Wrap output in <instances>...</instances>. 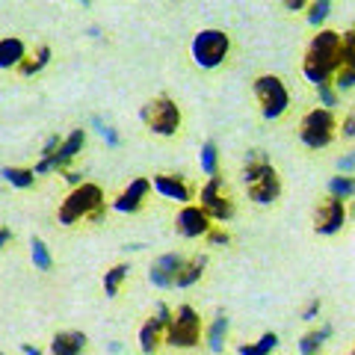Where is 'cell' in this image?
<instances>
[{"label":"cell","mask_w":355,"mask_h":355,"mask_svg":"<svg viewBox=\"0 0 355 355\" xmlns=\"http://www.w3.org/2000/svg\"><path fill=\"white\" fill-rule=\"evenodd\" d=\"M252 92H254V98H258L261 116L270 119V121L282 119L287 113V107H291V92H287V86L282 83V77H275V74L254 77Z\"/></svg>","instance_id":"obj_9"},{"label":"cell","mask_w":355,"mask_h":355,"mask_svg":"<svg viewBox=\"0 0 355 355\" xmlns=\"http://www.w3.org/2000/svg\"><path fill=\"white\" fill-rule=\"evenodd\" d=\"M231 53V36L225 30H198L193 39V60L198 69H219Z\"/></svg>","instance_id":"obj_7"},{"label":"cell","mask_w":355,"mask_h":355,"mask_svg":"<svg viewBox=\"0 0 355 355\" xmlns=\"http://www.w3.org/2000/svg\"><path fill=\"white\" fill-rule=\"evenodd\" d=\"M349 210V219H355V198H352V207H347Z\"/></svg>","instance_id":"obj_43"},{"label":"cell","mask_w":355,"mask_h":355,"mask_svg":"<svg viewBox=\"0 0 355 355\" xmlns=\"http://www.w3.org/2000/svg\"><path fill=\"white\" fill-rule=\"evenodd\" d=\"M83 146H86V130H83V128L71 130L69 137L62 139V146L57 148V154H53V157H44V160H39V163H36V175L65 172V166H69V163L77 157V154L83 151Z\"/></svg>","instance_id":"obj_11"},{"label":"cell","mask_w":355,"mask_h":355,"mask_svg":"<svg viewBox=\"0 0 355 355\" xmlns=\"http://www.w3.org/2000/svg\"><path fill=\"white\" fill-rule=\"evenodd\" d=\"M62 146V139H60V133H53V137L44 142V148H42V160L44 157H53V154H57V148Z\"/></svg>","instance_id":"obj_34"},{"label":"cell","mask_w":355,"mask_h":355,"mask_svg":"<svg viewBox=\"0 0 355 355\" xmlns=\"http://www.w3.org/2000/svg\"><path fill=\"white\" fill-rule=\"evenodd\" d=\"M329 196L343 198V202L355 198V178H352V175H335V178L329 181Z\"/></svg>","instance_id":"obj_26"},{"label":"cell","mask_w":355,"mask_h":355,"mask_svg":"<svg viewBox=\"0 0 355 355\" xmlns=\"http://www.w3.org/2000/svg\"><path fill=\"white\" fill-rule=\"evenodd\" d=\"M89 349V338L83 331H57L51 338V355H83Z\"/></svg>","instance_id":"obj_17"},{"label":"cell","mask_w":355,"mask_h":355,"mask_svg":"<svg viewBox=\"0 0 355 355\" xmlns=\"http://www.w3.org/2000/svg\"><path fill=\"white\" fill-rule=\"evenodd\" d=\"M24 352H27V355H42L39 349H33V347H30V343H24Z\"/></svg>","instance_id":"obj_42"},{"label":"cell","mask_w":355,"mask_h":355,"mask_svg":"<svg viewBox=\"0 0 355 355\" xmlns=\"http://www.w3.org/2000/svg\"><path fill=\"white\" fill-rule=\"evenodd\" d=\"M349 219V210H347V202L343 198H335V196H326L323 202H317L314 207V231L323 237H331L347 225Z\"/></svg>","instance_id":"obj_10"},{"label":"cell","mask_w":355,"mask_h":355,"mask_svg":"<svg viewBox=\"0 0 355 355\" xmlns=\"http://www.w3.org/2000/svg\"><path fill=\"white\" fill-rule=\"evenodd\" d=\"M338 133L343 139H355V113L343 116V121H338Z\"/></svg>","instance_id":"obj_32"},{"label":"cell","mask_w":355,"mask_h":355,"mask_svg":"<svg viewBox=\"0 0 355 355\" xmlns=\"http://www.w3.org/2000/svg\"><path fill=\"white\" fill-rule=\"evenodd\" d=\"M214 228V219L207 216V210L202 205H181V210L175 214V231L187 240L205 237Z\"/></svg>","instance_id":"obj_12"},{"label":"cell","mask_w":355,"mask_h":355,"mask_svg":"<svg viewBox=\"0 0 355 355\" xmlns=\"http://www.w3.org/2000/svg\"><path fill=\"white\" fill-rule=\"evenodd\" d=\"M311 3V0H284V6L291 9V12H299V9H305Z\"/></svg>","instance_id":"obj_37"},{"label":"cell","mask_w":355,"mask_h":355,"mask_svg":"<svg viewBox=\"0 0 355 355\" xmlns=\"http://www.w3.org/2000/svg\"><path fill=\"white\" fill-rule=\"evenodd\" d=\"M30 249H33L30 254H33V263H36V270H42V272H51V270H53V258H51L48 246H44V240H42V237H33Z\"/></svg>","instance_id":"obj_28"},{"label":"cell","mask_w":355,"mask_h":355,"mask_svg":"<svg viewBox=\"0 0 355 355\" xmlns=\"http://www.w3.org/2000/svg\"><path fill=\"white\" fill-rule=\"evenodd\" d=\"M331 12V0H311L308 3V24L311 27H320Z\"/></svg>","instance_id":"obj_29"},{"label":"cell","mask_w":355,"mask_h":355,"mask_svg":"<svg viewBox=\"0 0 355 355\" xmlns=\"http://www.w3.org/2000/svg\"><path fill=\"white\" fill-rule=\"evenodd\" d=\"M205 243H207V246H228L231 234H228V231L222 228V225H214V228H210L207 234H205Z\"/></svg>","instance_id":"obj_31"},{"label":"cell","mask_w":355,"mask_h":355,"mask_svg":"<svg viewBox=\"0 0 355 355\" xmlns=\"http://www.w3.org/2000/svg\"><path fill=\"white\" fill-rule=\"evenodd\" d=\"M320 308H323V302H320V296H314V299H311V302L305 305V311H302V320H305V323H314L317 314H320Z\"/></svg>","instance_id":"obj_33"},{"label":"cell","mask_w":355,"mask_h":355,"mask_svg":"<svg viewBox=\"0 0 355 355\" xmlns=\"http://www.w3.org/2000/svg\"><path fill=\"white\" fill-rule=\"evenodd\" d=\"M198 205L207 210V216L214 222H231L237 214V202L225 187V178L222 175H210L202 184V190H198Z\"/></svg>","instance_id":"obj_8"},{"label":"cell","mask_w":355,"mask_h":355,"mask_svg":"<svg viewBox=\"0 0 355 355\" xmlns=\"http://www.w3.org/2000/svg\"><path fill=\"white\" fill-rule=\"evenodd\" d=\"M65 181H69L71 187H80L83 181H80V175H77V172H65Z\"/></svg>","instance_id":"obj_40"},{"label":"cell","mask_w":355,"mask_h":355,"mask_svg":"<svg viewBox=\"0 0 355 355\" xmlns=\"http://www.w3.org/2000/svg\"><path fill=\"white\" fill-rule=\"evenodd\" d=\"M184 263V254L178 252H166L160 258H154L151 270H148V282L154 287H160V291H172L175 287V279H178V270H181Z\"/></svg>","instance_id":"obj_15"},{"label":"cell","mask_w":355,"mask_h":355,"mask_svg":"<svg viewBox=\"0 0 355 355\" xmlns=\"http://www.w3.org/2000/svg\"><path fill=\"white\" fill-rule=\"evenodd\" d=\"M9 240H12V231L0 228V249H3V246H6V243H9Z\"/></svg>","instance_id":"obj_41"},{"label":"cell","mask_w":355,"mask_h":355,"mask_svg":"<svg viewBox=\"0 0 355 355\" xmlns=\"http://www.w3.org/2000/svg\"><path fill=\"white\" fill-rule=\"evenodd\" d=\"M24 57H27V48L18 36L0 39V69H18Z\"/></svg>","instance_id":"obj_19"},{"label":"cell","mask_w":355,"mask_h":355,"mask_svg":"<svg viewBox=\"0 0 355 355\" xmlns=\"http://www.w3.org/2000/svg\"><path fill=\"white\" fill-rule=\"evenodd\" d=\"M338 166H340V172H347V175H349V172L355 169V148L347 154V157H340V160H338Z\"/></svg>","instance_id":"obj_36"},{"label":"cell","mask_w":355,"mask_h":355,"mask_svg":"<svg viewBox=\"0 0 355 355\" xmlns=\"http://www.w3.org/2000/svg\"><path fill=\"white\" fill-rule=\"evenodd\" d=\"M243 181H246V193L254 205H272L282 196V175L270 163L263 151H249L246 163H243Z\"/></svg>","instance_id":"obj_2"},{"label":"cell","mask_w":355,"mask_h":355,"mask_svg":"<svg viewBox=\"0 0 355 355\" xmlns=\"http://www.w3.org/2000/svg\"><path fill=\"white\" fill-rule=\"evenodd\" d=\"M80 3H83V6H89V0H80Z\"/></svg>","instance_id":"obj_44"},{"label":"cell","mask_w":355,"mask_h":355,"mask_svg":"<svg viewBox=\"0 0 355 355\" xmlns=\"http://www.w3.org/2000/svg\"><path fill=\"white\" fill-rule=\"evenodd\" d=\"M331 86H335L338 92H349V89H355V57H347V53H343L338 71H335V77H331Z\"/></svg>","instance_id":"obj_21"},{"label":"cell","mask_w":355,"mask_h":355,"mask_svg":"<svg viewBox=\"0 0 355 355\" xmlns=\"http://www.w3.org/2000/svg\"><path fill=\"white\" fill-rule=\"evenodd\" d=\"M0 175H3L6 184L12 187H21V190H27V187L36 184V169H12V166H6V169H0Z\"/></svg>","instance_id":"obj_25"},{"label":"cell","mask_w":355,"mask_h":355,"mask_svg":"<svg viewBox=\"0 0 355 355\" xmlns=\"http://www.w3.org/2000/svg\"><path fill=\"white\" fill-rule=\"evenodd\" d=\"M207 270V254H193V258H184L181 270H178V279H175V287H193L196 282H202V275Z\"/></svg>","instance_id":"obj_18"},{"label":"cell","mask_w":355,"mask_h":355,"mask_svg":"<svg viewBox=\"0 0 355 355\" xmlns=\"http://www.w3.org/2000/svg\"><path fill=\"white\" fill-rule=\"evenodd\" d=\"M151 187H154V193H160L163 198H169V202L193 205V187L187 184V178H181V175L160 172V175L151 178Z\"/></svg>","instance_id":"obj_14"},{"label":"cell","mask_w":355,"mask_h":355,"mask_svg":"<svg viewBox=\"0 0 355 355\" xmlns=\"http://www.w3.org/2000/svg\"><path fill=\"white\" fill-rule=\"evenodd\" d=\"M329 335H331V326L305 331V335L299 338V355H320V352H323V343H326Z\"/></svg>","instance_id":"obj_20"},{"label":"cell","mask_w":355,"mask_h":355,"mask_svg":"<svg viewBox=\"0 0 355 355\" xmlns=\"http://www.w3.org/2000/svg\"><path fill=\"white\" fill-rule=\"evenodd\" d=\"M198 166L202 172L210 178V175H219V151H216V142H205L202 146V154H198Z\"/></svg>","instance_id":"obj_27"},{"label":"cell","mask_w":355,"mask_h":355,"mask_svg":"<svg viewBox=\"0 0 355 355\" xmlns=\"http://www.w3.org/2000/svg\"><path fill=\"white\" fill-rule=\"evenodd\" d=\"M0 355H3V352H0Z\"/></svg>","instance_id":"obj_46"},{"label":"cell","mask_w":355,"mask_h":355,"mask_svg":"<svg viewBox=\"0 0 355 355\" xmlns=\"http://www.w3.org/2000/svg\"><path fill=\"white\" fill-rule=\"evenodd\" d=\"M139 119L142 125H146L151 133H157V137H175L178 130H181V107H178L169 95H157L146 101V107L139 110Z\"/></svg>","instance_id":"obj_6"},{"label":"cell","mask_w":355,"mask_h":355,"mask_svg":"<svg viewBox=\"0 0 355 355\" xmlns=\"http://www.w3.org/2000/svg\"><path fill=\"white\" fill-rule=\"evenodd\" d=\"M237 352H240V355H261L254 343H237Z\"/></svg>","instance_id":"obj_38"},{"label":"cell","mask_w":355,"mask_h":355,"mask_svg":"<svg viewBox=\"0 0 355 355\" xmlns=\"http://www.w3.org/2000/svg\"><path fill=\"white\" fill-rule=\"evenodd\" d=\"M317 89V98H320V107H326V110H331V107H338V101H340V92L331 83H320V86H314Z\"/></svg>","instance_id":"obj_30"},{"label":"cell","mask_w":355,"mask_h":355,"mask_svg":"<svg viewBox=\"0 0 355 355\" xmlns=\"http://www.w3.org/2000/svg\"><path fill=\"white\" fill-rule=\"evenodd\" d=\"M296 137H299V142H302L305 148H311V151L329 148L331 142L338 139V119H335V113H331V110H326V107L308 110V113L302 116V121H299Z\"/></svg>","instance_id":"obj_4"},{"label":"cell","mask_w":355,"mask_h":355,"mask_svg":"<svg viewBox=\"0 0 355 355\" xmlns=\"http://www.w3.org/2000/svg\"><path fill=\"white\" fill-rule=\"evenodd\" d=\"M104 210H107L104 190L98 184L83 181L80 187H74V190L60 202L57 219H60V225H77V222H101L104 219Z\"/></svg>","instance_id":"obj_3"},{"label":"cell","mask_w":355,"mask_h":355,"mask_svg":"<svg viewBox=\"0 0 355 355\" xmlns=\"http://www.w3.org/2000/svg\"><path fill=\"white\" fill-rule=\"evenodd\" d=\"M128 272H130L128 263H116V266H110V270L104 272V293H107L110 299L119 296L121 284H125V279H128Z\"/></svg>","instance_id":"obj_24"},{"label":"cell","mask_w":355,"mask_h":355,"mask_svg":"<svg viewBox=\"0 0 355 355\" xmlns=\"http://www.w3.org/2000/svg\"><path fill=\"white\" fill-rule=\"evenodd\" d=\"M205 338V326L202 317L193 305H178L172 311V320L166 326V347L175 349H196Z\"/></svg>","instance_id":"obj_5"},{"label":"cell","mask_w":355,"mask_h":355,"mask_svg":"<svg viewBox=\"0 0 355 355\" xmlns=\"http://www.w3.org/2000/svg\"><path fill=\"white\" fill-rule=\"evenodd\" d=\"M343 53H347V57H355V27L343 33Z\"/></svg>","instance_id":"obj_35"},{"label":"cell","mask_w":355,"mask_h":355,"mask_svg":"<svg viewBox=\"0 0 355 355\" xmlns=\"http://www.w3.org/2000/svg\"><path fill=\"white\" fill-rule=\"evenodd\" d=\"M101 137L110 142V146H119V137H116V130H113V128H101Z\"/></svg>","instance_id":"obj_39"},{"label":"cell","mask_w":355,"mask_h":355,"mask_svg":"<svg viewBox=\"0 0 355 355\" xmlns=\"http://www.w3.org/2000/svg\"><path fill=\"white\" fill-rule=\"evenodd\" d=\"M343 57V36L338 30H320L314 39H311L305 60H302V74L308 83H331L338 65Z\"/></svg>","instance_id":"obj_1"},{"label":"cell","mask_w":355,"mask_h":355,"mask_svg":"<svg viewBox=\"0 0 355 355\" xmlns=\"http://www.w3.org/2000/svg\"><path fill=\"white\" fill-rule=\"evenodd\" d=\"M352 355H355V349H352Z\"/></svg>","instance_id":"obj_45"},{"label":"cell","mask_w":355,"mask_h":355,"mask_svg":"<svg viewBox=\"0 0 355 355\" xmlns=\"http://www.w3.org/2000/svg\"><path fill=\"white\" fill-rule=\"evenodd\" d=\"M151 190H154V187H151L148 178H133L125 190H121L113 202H110V207H113L116 214H139V210L146 207Z\"/></svg>","instance_id":"obj_13"},{"label":"cell","mask_w":355,"mask_h":355,"mask_svg":"<svg viewBox=\"0 0 355 355\" xmlns=\"http://www.w3.org/2000/svg\"><path fill=\"white\" fill-rule=\"evenodd\" d=\"M48 62H51V48H48V44H42L36 53H30V57L21 60V65H18L15 71H18V74H24V77H33V74H39Z\"/></svg>","instance_id":"obj_23"},{"label":"cell","mask_w":355,"mask_h":355,"mask_svg":"<svg viewBox=\"0 0 355 355\" xmlns=\"http://www.w3.org/2000/svg\"><path fill=\"white\" fill-rule=\"evenodd\" d=\"M225 338H228V317L219 314L214 317V323H210V329H207V347H210V352H222L225 349Z\"/></svg>","instance_id":"obj_22"},{"label":"cell","mask_w":355,"mask_h":355,"mask_svg":"<svg viewBox=\"0 0 355 355\" xmlns=\"http://www.w3.org/2000/svg\"><path fill=\"white\" fill-rule=\"evenodd\" d=\"M166 320H160L157 314H151L146 323H142V329H139V349H142V355H157L160 352V347L166 343Z\"/></svg>","instance_id":"obj_16"}]
</instances>
